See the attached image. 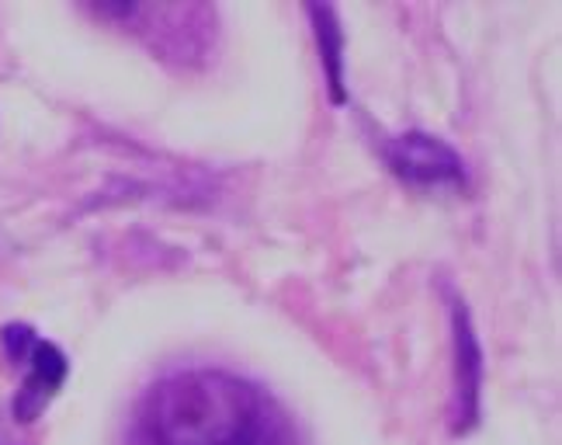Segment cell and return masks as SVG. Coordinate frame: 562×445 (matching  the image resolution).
I'll use <instances>...</instances> for the list:
<instances>
[{
    "label": "cell",
    "instance_id": "1",
    "mask_svg": "<svg viewBox=\"0 0 562 445\" xmlns=\"http://www.w3.org/2000/svg\"><path fill=\"white\" fill-rule=\"evenodd\" d=\"M125 445H299L271 393L223 369L157 379L133 414Z\"/></svg>",
    "mask_w": 562,
    "mask_h": 445
},
{
    "label": "cell",
    "instance_id": "2",
    "mask_svg": "<svg viewBox=\"0 0 562 445\" xmlns=\"http://www.w3.org/2000/svg\"><path fill=\"white\" fill-rule=\"evenodd\" d=\"M382 157L389 171L406 185L435 188V185H462L465 164L451 146L430 133H403L382 143Z\"/></svg>",
    "mask_w": 562,
    "mask_h": 445
},
{
    "label": "cell",
    "instance_id": "3",
    "mask_svg": "<svg viewBox=\"0 0 562 445\" xmlns=\"http://www.w3.org/2000/svg\"><path fill=\"white\" fill-rule=\"evenodd\" d=\"M451 327H456V435H465L480 425L483 400V348L475 337L469 307L462 300L451 303Z\"/></svg>",
    "mask_w": 562,
    "mask_h": 445
},
{
    "label": "cell",
    "instance_id": "4",
    "mask_svg": "<svg viewBox=\"0 0 562 445\" xmlns=\"http://www.w3.org/2000/svg\"><path fill=\"white\" fill-rule=\"evenodd\" d=\"M25 366H29V376H25V383H21L11 411H14V421L32 425V421L53 404V397L63 390V383H67L70 358L63 355L53 342H42L38 337L32 355L25 358Z\"/></svg>",
    "mask_w": 562,
    "mask_h": 445
},
{
    "label": "cell",
    "instance_id": "5",
    "mask_svg": "<svg viewBox=\"0 0 562 445\" xmlns=\"http://www.w3.org/2000/svg\"><path fill=\"white\" fill-rule=\"evenodd\" d=\"M310 18L316 29V42H319V59H323V74H327V88L334 104L348 101V91H344V32L337 11L330 4H310Z\"/></svg>",
    "mask_w": 562,
    "mask_h": 445
},
{
    "label": "cell",
    "instance_id": "6",
    "mask_svg": "<svg viewBox=\"0 0 562 445\" xmlns=\"http://www.w3.org/2000/svg\"><path fill=\"white\" fill-rule=\"evenodd\" d=\"M38 342V334L29 327V324H4V331H0V348H4V355L11 358V363L25 366V358L32 355Z\"/></svg>",
    "mask_w": 562,
    "mask_h": 445
},
{
    "label": "cell",
    "instance_id": "7",
    "mask_svg": "<svg viewBox=\"0 0 562 445\" xmlns=\"http://www.w3.org/2000/svg\"><path fill=\"white\" fill-rule=\"evenodd\" d=\"M0 445H4V438H0Z\"/></svg>",
    "mask_w": 562,
    "mask_h": 445
}]
</instances>
